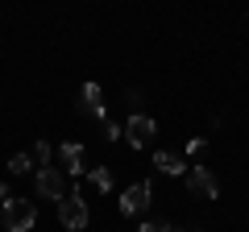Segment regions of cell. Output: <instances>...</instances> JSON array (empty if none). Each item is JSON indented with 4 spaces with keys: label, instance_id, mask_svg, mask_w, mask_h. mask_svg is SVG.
<instances>
[{
    "label": "cell",
    "instance_id": "obj_1",
    "mask_svg": "<svg viewBox=\"0 0 249 232\" xmlns=\"http://www.w3.org/2000/svg\"><path fill=\"white\" fill-rule=\"evenodd\" d=\"M37 224V207L29 199H4V228L9 232H29Z\"/></svg>",
    "mask_w": 249,
    "mask_h": 232
},
{
    "label": "cell",
    "instance_id": "obj_2",
    "mask_svg": "<svg viewBox=\"0 0 249 232\" xmlns=\"http://www.w3.org/2000/svg\"><path fill=\"white\" fill-rule=\"evenodd\" d=\"M58 220H62V228H71V232L88 228V203H83L79 191H67V199L58 203Z\"/></svg>",
    "mask_w": 249,
    "mask_h": 232
},
{
    "label": "cell",
    "instance_id": "obj_3",
    "mask_svg": "<svg viewBox=\"0 0 249 232\" xmlns=\"http://www.w3.org/2000/svg\"><path fill=\"white\" fill-rule=\"evenodd\" d=\"M37 195H42V199H54V203H62V199H67V174H62L58 166L37 170Z\"/></svg>",
    "mask_w": 249,
    "mask_h": 232
},
{
    "label": "cell",
    "instance_id": "obj_4",
    "mask_svg": "<svg viewBox=\"0 0 249 232\" xmlns=\"http://www.w3.org/2000/svg\"><path fill=\"white\" fill-rule=\"evenodd\" d=\"M154 133H158V125H154L145 112H137V116H129V125H124V141L133 145V149H145V145L154 141Z\"/></svg>",
    "mask_w": 249,
    "mask_h": 232
},
{
    "label": "cell",
    "instance_id": "obj_5",
    "mask_svg": "<svg viewBox=\"0 0 249 232\" xmlns=\"http://www.w3.org/2000/svg\"><path fill=\"white\" fill-rule=\"evenodd\" d=\"M187 191L199 195V199H216V195H220V182L212 179V170H208V166H191V170H187Z\"/></svg>",
    "mask_w": 249,
    "mask_h": 232
},
{
    "label": "cell",
    "instance_id": "obj_6",
    "mask_svg": "<svg viewBox=\"0 0 249 232\" xmlns=\"http://www.w3.org/2000/svg\"><path fill=\"white\" fill-rule=\"evenodd\" d=\"M150 207V182H133V187L121 195V212L124 215H142Z\"/></svg>",
    "mask_w": 249,
    "mask_h": 232
},
{
    "label": "cell",
    "instance_id": "obj_7",
    "mask_svg": "<svg viewBox=\"0 0 249 232\" xmlns=\"http://www.w3.org/2000/svg\"><path fill=\"white\" fill-rule=\"evenodd\" d=\"M79 112L96 116V120H108V112H104V91H100V83H83V91H79Z\"/></svg>",
    "mask_w": 249,
    "mask_h": 232
},
{
    "label": "cell",
    "instance_id": "obj_8",
    "mask_svg": "<svg viewBox=\"0 0 249 232\" xmlns=\"http://www.w3.org/2000/svg\"><path fill=\"white\" fill-rule=\"evenodd\" d=\"M58 162L67 166V174H75V179L88 174V162H83V145L79 141H62L58 145Z\"/></svg>",
    "mask_w": 249,
    "mask_h": 232
},
{
    "label": "cell",
    "instance_id": "obj_9",
    "mask_svg": "<svg viewBox=\"0 0 249 232\" xmlns=\"http://www.w3.org/2000/svg\"><path fill=\"white\" fill-rule=\"evenodd\" d=\"M154 166H158L162 174H187V162L178 158V153H170V149H158V153H154Z\"/></svg>",
    "mask_w": 249,
    "mask_h": 232
},
{
    "label": "cell",
    "instance_id": "obj_10",
    "mask_svg": "<svg viewBox=\"0 0 249 232\" xmlns=\"http://www.w3.org/2000/svg\"><path fill=\"white\" fill-rule=\"evenodd\" d=\"M91 187H96V191H104V195H108V191H112V174H108L104 166H91Z\"/></svg>",
    "mask_w": 249,
    "mask_h": 232
},
{
    "label": "cell",
    "instance_id": "obj_11",
    "mask_svg": "<svg viewBox=\"0 0 249 232\" xmlns=\"http://www.w3.org/2000/svg\"><path fill=\"white\" fill-rule=\"evenodd\" d=\"M25 170H34V158H29V153H13L9 158V174H25Z\"/></svg>",
    "mask_w": 249,
    "mask_h": 232
},
{
    "label": "cell",
    "instance_id": "obj_12",
    "mask_svg": "<svg viewBox=\"0 0 249 232\" xmlns=\"http://www.w3.org/2000/svg\"><path fill=\"white\" fill-rule=\"evenodd\" d=\"M50 153H54V149H50V141H37L34 149H29V158H34V166H42V170H46V162H50Z\"/></svg>",
    "mask_w": 249,
    "mask_h": 232
},
{
    "label": "cell",
    "instance_id": "obj_13",
    "mask_svg": "<svg viewBox=\"0 0 249 232\" xmlns=\"http://www.w3.org/2000/svg\"><path fill=\"white\" fill-rule=\"evenodd\" d=\"M204 149H208V141H204V137H191V141H187V158H199Z\"/></svg>",
    "mask_w": 249,
    "mask_h": 232
},
{
    "label": "cell",
    "instance_id": "obj_14",
    "mask_svg": "<svg viewBox=\"0 0 249 232\" xmlns=\"http://www.w3.org/2000/svg\"><path fill=\"white\" fill-rule=\"evenodd\" d=\"M137 232H170V224H166V220H145Z\"/></svg>",
    "mask_w": 249,
    "mask_h": 232
},
{
    "label": "cell",
    "instance_id": "obj_15",
    "mask_svg": "<svg viewBox=\"0 0 249 232\" xmlns=\"http://www.w3.org/2000/svg\"><path fill=\"white\" fill-rule=\"evenodd\" d=\"M104 137H108V141H121L124 129H121V125H112V120H104Z\"/></svg>",
    "mask_w": 249,
    "mask_h": 232
},
{
    "label": "cell",
    "instance_id": "obj_16",
    "mask_svg": "<svg viewBox=\"0 0 249 232\" xmlns=\"http://www.w3.org/2000/svg\"><path fill=\"white\" fill-rule=\"evenodd\" d=\"M0 199H9V187H0Z\"/></svg>",
    "mask_w": 249,
    "mask_h": 232
},
{
    "label": "cell",
    "instance_id": "obj_17",
    "mask_svg": "<svg viewBox=\"0 0 249 232\" xmlns=\"http://www.w3.org/2000/svg\"><path fill=\"white\" fill-rule=\"evenodd\" d=\"M170 232H196V228H170Z\"/></svg>",
    "mask_w": 249,
    "mask_h": 232
}]
</instances>
